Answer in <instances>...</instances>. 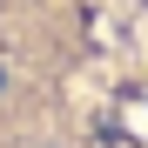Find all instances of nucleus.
I'll return each mask as SVG.
<instances>
[{
    "label": "nucleus",
    "mask_w": 148,
    "mask_h": 148,
    "mask_svg": "<svg viewBox=\"0 0 148 148\" xmlns=\"http://www.w3.org/2000/svg\"><path fill=\"white\" fill-rule=\"evenodd\" d=\"M0 148H148V0H0Z\"/></svg>",
    "instance_id": "nucleus-1"
}]
</instances>
